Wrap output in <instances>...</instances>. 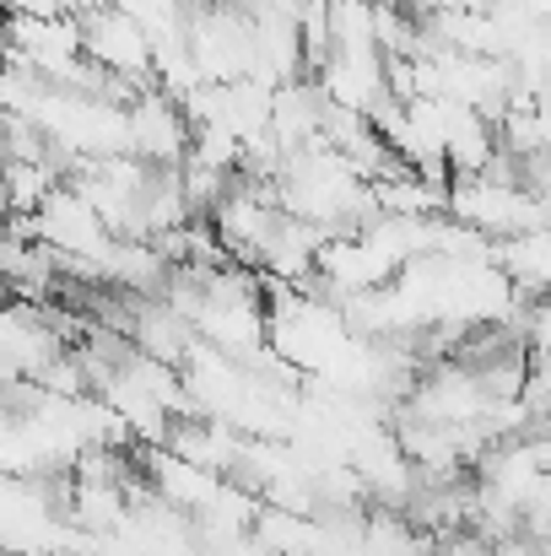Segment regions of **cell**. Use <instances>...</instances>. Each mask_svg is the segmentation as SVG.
<instances>
[{"label": "cell", "mask_w": 551, "mask_h": 556, "mask_svg": "<svg viewBox=\"0 0 551 556\" xmlns=\"http://www.w3.org/2000/svg\"><path fill=\"white\" fill-rule=\"evenodd\" d=\"M76 22H82V54H87L98 71H109V76H120V81L158 87V81H152V54H158V43H152V33H147L125 5H114V11H82Z\"/></svg>", "instance_id": "obj_2"}, {"label": "cell", "mask_w": 551, "mask_h": 556, "mask_svg": "<svg viewBox=\"0 0 551 556\" xmlns=\"http://www.w3.org/2000/svg\"><path fill=\"white\" fill-rule=\"evenodd\" d=\"M449 222L460 227H476L481 238L492 243H509V238H525V232H541L551 227L547 200L525 185H492L481 174L471 179H449Z\"/></svg>", "instance_id": "obj_1"}, {"label": "cell", "mask_w": 551, "mask_h": 556, "mask_svg": "<svg viewBox=\"0 0 551 556\" xmlns=\"http://www.w3.org/2000/svg\"><path fill=\"white\" fill-rule=\"evenodd\" d=\"M525 443H530V454H536V465H541V470H547V476H551V427H541V432H536V438H525Z\"/></svg>", "instance_id": "obj_3"}]
</instances>
